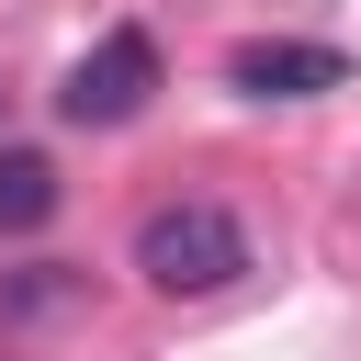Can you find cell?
<instances>
[{
	"label": "cell",
	"mask_w": 361,
	"mask_h": 361,
	"mask_svg": "<svg viewBox=\"0 0 361 361\" xmlns=\"http://www.w3.org/2000/svg\"><path fill=\"white\" fill-rule=\"evenodd\" d=\"M248 271V226L226 214V203H158L147 226H135V282L147 293H169V305H203V293H226Z\"/></svg>",
	"instance_id": "6da1fadb"
},
{
	"label": "cell",
	"mask_w": 361,
	"mask_h": 361,
	"mask_svg": "<svg viewBox=\"0 0 361 361\" xmlns=\"http://www.w3.org/2000/svg\"><path fill=\"white\" fill-rule=\"evenodd\" d=\"M147 102H158V34H147V23H113V34L68 68V90H56V113L90 124V135H102V124H135Z\"/></svg>",
	"instance_id": "7a4b0ae2"
},
{
	"label": "cell",
	"mask_w": 361,
	"mask_h": 361,
	"mask_svg": "<svg viewBox=\"0 0 361 361\" xmlns=\"http://www.w3.org/2000/svg\"><path fill=\"white\" fill-rule=\"evenodd\" d=\"M226 90H248V102H316V90H350V56L305 45V34H248L226 56Z\"/></svg>",
	"instance_id": "3957f363"
},
{
	"label": "cell",
	"mask_w": 361,
	"mask_h": 361,
	"mask_svg": "<svg viewBox=\"0 0 361 361\" xmlns=\"http://www.w3.org/2000/svg\"><path fill=\"white\" fill-rule=\"evenodd\" d=\"M56 214V158H34V147H0V237H34Z\"/></svg>",
	"instance_id": "277c9868"
},
{
	"label": "cell",
	"mask_w": 361,
	"mask_h": 361,
	"mask_svg": "<svg viewBox=\"0 0 361 361\" xmlns=\"http://www.w3.org/2000/svg\"><path fill=\"white\" fill-rule=\"evenodd\" d=\"M56 305H79V271H56V259H34L23 282H0V316H56Z\"/></svg>",
	"instance_id": "5b68a950"
}]
</instances>
